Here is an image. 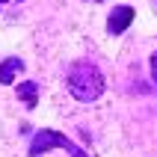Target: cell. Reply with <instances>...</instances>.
I'll return each mask as SVG.
<instances>
[{
	"mask_svg": "<svg viewBox=\"0 0 157 157\" xmlns=\"http://www.w3.org/2000/svg\"><path fill=\"white\" fill-rule=\"evenodd\" d=\"M104 86H107V83H104V74H101V68L92 65V62H74V65L68 68L65 89H68L77 101H83V104L98 101V98L104 95Z\"/></svg>",
	"mask_w": 157,
	"mask_h": 157,
	"instance_id": "6da1fadb",
	"label": "cell"
},
{
	"mask_svg": "<svg viewBox=\"0 0 157 157\" xmlns=\"http://www.w3.org/2000/svg\"><path fill=\"white\" fill-rule=\"evenodd\" d=\"M133 18H136L133 6H116V9H110V18H107V33H110V36H122L124 30L133 24Z\"/></svg>",
	"mask_w": 157,
	"mask_h": 157,
	"instance_id": "3957f363",
	"label": "cell"
},
{
	"mask_svg": "<svg viewBox=\"0 0 157 157\" xmlns=\"http://www.w3.org/2000/svg\"><path fill=\"white\" fill-rule=\"evenodd\" d=\"M15 92H18V98H21L30 110L39 104V83H36V80H24V83H18Z\"/></svg>",
	"mask_w": 157,
	"mask_h": 157,
	"instance_id": "5b68a950",
	"label": "cell"
},
{
	"mask_svg": "<svg viewBox=\"0 0 157 157\" xmlns=\"http://www.w3.org/2000/svg\"><path fill=\"white\" fill-rule=\"evenodd\" d=\"M18 3H24V0H18Z\"/></svg>",
	"mask_w": 157,
	"mask_h": 157,
	"instance_id": "9c48e42d",
	"label": "cell"
},
{
	"mask_svg": "<svg viewBox=\"0 0 157 157\" xmlns=\"http://www.w3.org/2000/svg\"><path fill=\"white\" fill-rule=\"evenodd\" d=\"M21 71H24V59L21 56H6L0 62V86H9Z\"/></svg>",
	"mask_w": 157,
	"mask_h": 157,
	"instance_id": "277c9868",
	"label": "cell"
},
{
	"mask_svg": "<svg viewBox=\"0 0 157 157\" xmlns=\"http://www.w3.org/2000/svg\"><path fill=\"white\" fill-rule=\"evenodd\" d=\"M51 148H62V151H68L71 157H89L86 151L80 148V145H74L65 133L53 131V128H42V131L33 136V142H30V157H42L44 151H51Z\"/></svg>",
	"mask_w": 157,
	"mask_h": 157,
	"instance_id": "7a4b0ae2",
	"label": "cell"
},
{
	"mask_svg": "<svg viewBox=\"0 0 157 157\" xmlns=\"http://www.w3.org/2000/svg\"><path fill=\"white\" fill-rule=\"evenodd\" d=\"M86 3H98V0H86Z\"/></svg>",
	"mask_w": 157,
	"mask_h": 157,
	"instance_id": "ba28073f",
	"label": "cell"
},
{
	"mask_svg": "<svg viewBox=\"0 0 157 157\" xmlns=\"http://www.w3.org/2000/svg\"><path fill=\"white\" fill-rule=\"evenodd\" d=\"M6 3H9V0H0V12H3V6H6Z\"/></svg>",
	"mask_w": 157,
	"mask_h": 157,
	"instance_id": "52a82bcc",
	"label": "cell"
},
{
	"mask_svg": "<svg viewBox=\"0 0 157 157\" xmlns=\"http://www.w3.org/2000/svg\"><path fill=\"white\" fill-rule=\"evenodd\" d=\"M148 71H151V80L157 83V51L151 53V59H148Z\"/></svg>",
	"mask_w": 157,
	"mask_h": 157,
	"instance_id": "8992f818",
	"label": "cell"
}]
</instances>
